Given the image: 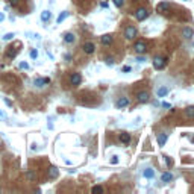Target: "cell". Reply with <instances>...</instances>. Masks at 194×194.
<instances>
[{"mask_svg": "<svg viewBox=\"0 0 194 194\" xmlns=\"http://www.w3.org/2000/svg\"><path fill=\"white\" fill-rule=\"evenodd\" d=\"M137 33H138V30L135 26H128L124 30V37H126V39H133L137 37Z\"/></svg>", "mask_w": 194, "mask_h": 194, "instance_id": "1", "label": "cell"}, {"mask_svg": "<svg viewBox=\"0 0 194 194\" xmlns=\"http://www.w3.org/2000/svg\"><path fill=\"white\" fill-rule=\"evenodd\" d=\"M147 17H149V11H147L146 8H138V9H137L135 18L138 20V21H143V20H146Z\"/></svg>", "mask_w": 194, "mask_h": 194, "instance_id": "2", "label": "cell"}, {"mask_svg": "<svg viewBox=\"0 0 194 194\" xmlns=\"http://www.w3.org/2000/svg\"><path fill=\"white\" fill-rule=\"evenodd\" d=\"M133 50H135L138 55H143V53H146V50H147V46H146L144 41H137L135 46H133Z\"/></svg>", "mask_w": 194, "mask_h": 194, "instance_id": "3", "label": "cell"}, {"mask_svg": "<svg viewBox=\"0 0 194 194\" xmlns=\"http://www.w3.org/2000/svg\"><path fill=\"white\" fill-rule=\"evenodd\" d=\"M167 64V58H155L153 59V67L156 70H162Z\"/></svg>", "mask_w": 194, "mask_h": 194, "instance_id": "4", "label": "cell"}, {"mask_svg": "<svg viewBox=\"0 0 194 194\" xmlns=\"http://www.w3.org/2000/svg\"><path fill=\"white\" fill-rule=\"evenodd\" d=\"M82 82V76L79 75V73H71V76H70V84L73 86H79Z\"/></svg>", "mask_w": 194, "mask_h": 194, "instance_id": "5", "label": "cell"}, {"mask_svg": "<svg viewBox=\"0 0 194 194\" xmlns=\"http://www.w3.org/2000/svg\"><path fill=\"white\" fill-rule=\"evenodd\" d=\"M82 50L86 53V55H91V53H94V50H96V46H94V43H91V41H88V43H84V46H82Z\"/></svg>", "mask_w": 194, "mask_h": 194, "instance_id": "6", "label": "cell"}, {"mask_svg": "<svg viewBox=\"0 0 194 194\" xmlns=\"http://www.w3.org/2000/svg\"><path fill=\"white\" fill-rule=\"evenodd\" d=\"M18 47H20V44H14V46H11V47L8 49V52H6V56H8L9 59H14L15 55H17V52H18Z\"/></svg>", "mask_w": 194, "mask_h": 194, "instance_id": "7", "label": "cell"}, {"mask_svg": "<svg viewBox=\"0 0 194 194\" xmlns=\"http://www.w3.org/2000/svg\"><path fill=\"white\" fill-rule=\"evenodd\" d=\"M46 84H50V79L49 77H38V79H35V81H33V85L37 86V88H43V86L46 85Z\"/></svg>", "mask_w": 194, "mask_h": 194, "instance_id": "8", "label": "cell"}, {"mask_svg": "<svg viewBox=\"0 0 194 194\" xmlns=\"http://www.w3.org/2000/svg\"><path fill=\"white\" fill-rule=\"evenodd\" d=\"M156 11H158V12H161V14H164V12L170 11V5L167 3V2H161V3H158V5H156Z\"/></svg>", "mask_w": 194, "mask_h": 194, "instance_id": "9", "label": "cell"}, {"mask_svg": "<svg viewBox=\"0 0 194 194\" xmlns=\"http://www.w3.org/2000/svg\"><path fill=\"white\" fill-rule=\"evenodd\" d=\"M137 100L139 103H146L147 100H149V93H147V91H139L137 94Z\"/></svg>", "mask_w": 194, "mask_h": 194, "instance_id": "10", "label": "cell"}, {"mask_svg": "<svg viewBox=\"0 0 194 194\" xmlns=\"http://www.w3.org/2000/svg\"><path fill=\"white\" fill-rule=\"evenodd\" d=\"M129 105V99H126V97H122V99H118L117 102H115V106L118 109H122V108H126V106Z\"/></svg>", "mask_w": 194, "mask_h": 194, "instance_id": "11", "label": "cell"}, {"mask_svg": "<svg viewBox=\"0 0 194 194\" xmlns=\"http://www.w3.org/2000/svg\"><path fill=\"white\" fill-rule=\"evenodd\" d=\"M100 41H102V44H103V46H111V44H112V41H114V37H112V35H109V33H106V35H103L102 38H100Z\"/></svg>", "mask_w": 194, "mask_h": 194, "instance_id": "12", "label": "cell"}, {"mask_svg": "<svg viewBox=\"0 0 194 194\" xmlns=\"http://www.w3.org/2000/svg\"><path fill=\"white\" fill-rule=\"evenodd\" d=\"M193 35H194V30H193L191 28H184V29H182V37H184L185 39H191Z\"/></svg>", "mask_w": 194, "mask_h": 194, "instance_id": "13", "label": "cell"}, {"mask_svg": "<svg viewBox=\"0 0 194 194\" xmlns=\"http://www.w3.org/2000/svg\"><path fill=\"white\" fill-rule=\"evenodd\" d=\"M75 39H76V37H75V33H71V32H67L64 35V43H67V44H73Z\"/></svg>", "mask_w": 194, "mask_h": 194, "instance_id": "14", "label": "cell"}, {"mask_svg": "<svg viewBox=\"0 0 194 194\" xmlns=\"http://www.w3.org/2000/svg\"><path fill=\"white\" fill-rule=\"evenodd\" d=\"M58 175H59V170H58V167L52 165L50 168H49V177H50V179H55V177H58Z\"/></svg>", "mask_w": 194, "mask_h": 194, "instance_id": "15", "label": "cell"}, {"mask_svg": "<svg viewBox=\"0 0 194 194\" xmlns=\"http://www.w3.org/2000/svg\"><path fill=\"white\" fill-rule=\"evenodd\" d=\"M120 141L124 143V144H129L130 143V135L128 132H122V133H120Z\"/></svg>", "mask_w": 194, "mask_h": 194, "instance_id": "16", "label": "cell"}, {"mask_svg": "<svg viewBox=\"0 0 194 194\" xmlns=\"http://www.w3.org/2000/svg\"><path fill=\"white\" fill-rule=\"evenodd\" d=\"M156 139H158V146H165V143H167V133H158Z\"/></svg>", "mask_w": 194, "mask_h": 194, "instance_id": "17", "label": "cell"}, {"mask_svg": "<svg viewBox=\"0 0 194 194\" xmlns=\"http://www.w3.org/2000/svg\"><path fill=\"white\" fill-rule=\"evenodd\" d=\"M52 18V12L50 11H47V9H46V11H43L41 12V21H49V20Z\"/></svg>", "mask_w": 194, "mask_h": 194, "instance_id": "18", "label": "cell"}, {"mask_svg": "<svg viewBox=\"0 0 194 194\" xmlns=\"http://www.w3.org/2000/svg\"><path fill=\"white\" fill-rule=\"evenodd\" d=\"M156 94H158V97H165L168 94V88H167V86H161V88L156 91Z\"/></svg>", "mask_w": 194, "mask_h": 194, "instance_id": "19", "label": "cell"}, {"mask_svg": "<svg viewBox=\"0 0 194 194\" xmlns=\"http://www.w3.org/2000/svg\"><path fill=\"white\" fill-rule=\"evenodd\" d=\"M26 177L33 182V180H37V173L33 171V170H28V171H26Z\"/></svg>", "mask_w": 194, "mask_h": 194, "instance_id": "20", "label": "cell"}, {"mask_svg": "<svg viewBox=\"0 0 194 194\" xmlns=\"http://www.w3.org/2000/svg\"><path fill=\"white\" fill-rule=\"evenodd\" d=\"M144 177L146 179H152L153 176H155V171H153V168H147V170H144Z\"/></svg>", "mask_w": 194, "mask_h": 194, "instance_id": "21", "label": "cell"}, {"mask_svg": "<svg viewBox=\"0 0 194 194\" xmlns=\"http://www.w3.org/2000/svg\"><path fill=\"white\" fill-rule=\"evenodd\" d=\"M171 180H173V175H171V173L170 171H167V173H164V175H162V182H171Z\"/></svg>", "mask_w": 194, "mask_h": 194, "instance_id": "22", "label": "cell"}, {"mask_svg": "<svg viewBox=\"0 0 194 194\" xmlns=\"http://www.w3.org/2000/svg\"><path fill=\"white\" fill-rule=\"evenodd\" d=\"M185 115L186 118H194V106H190V108L185 109Z\"/></svg>", "mask_w": 194, "mask_h": 194, "instance_id": "23", "label": "cell"}, {"mask_svg": "<svg viewBox=\"0 0 194 194\" xmlns=\"http://www.w3.org/2000/svg\"><path fill=\"white\" fill-rule=\"evenodd\" d=\"M67 17H68V12H67V11H64L62 14H59V17L56 18V23H58V24H59V23H62Z\"/></svg>", "mask_w": 194, "mask_h": 194, "instance_id": "24", "label": "cell"}, {"mask_svg": "<svg viewBox=\"0 0 194 194\" xmlns=\"http://www.w3.org/2000/svg\"><path fill=\"white\" fill-rule=\"evenodd\" d=\"M12 38H14V33H12V32L5 33V35H3V41H11Z\"/></svg>", "mask_w": 194, "mask_h": 194, "instance_id": "25", "label": "cell"}, {"mask_svg": "<svg viewBox=\"0 0 194 194\" xmlns=\"http://www.w3.org/2000/svg\"><path fill=\"white\" fill-rule=\"evenodd\" d=\"M29 55H30V58H32V59H37V58H38V50H37V49H32Z\"/></svg>", "mask_w": 194, "mask_h": 194, "instance_id": "26", "label": "cell"}, {"mask_svg": "<svg viewBox=\"0 0 194 194\" xmlns=\"http://www.w3.org/2000/svg\"><path fill=\"white\" fill-rule=\"evenodd\" d=\"M8 2H9V6H12V8H17L20 5V0H8Z\"/></svg>", "mask_w": 194, "mask_h": 194, "instance_id": "27", "label": "cell"}, {"mask_svg": "<svg viewBox=\"0 0 194 194\" xmlns=\"http://www.w3.org/2000/svg\"><path fill=\"white\" fill-rule=\"evenodd\" d=\"M93 193H103V188L100 185H96V186H93V190H91Z\"/></svg>", "mask_w": 194, "mask_h": 194, "instance_id": "28", "label": "cell"}, {"mask_svg": "<svg viewBox=\"0 0 194 194\" xmlns=\"http://www.w3.org/2000/svg\"><path fill=\"white\" fill-rule=\"evenodd\" d=\"M112 2H114V5H115L117 8H122L123 6V0H112Z\"/></svg>", "mask_w": 194, "mask_h": 194, "instance_id": "29", "label": "cell"}, {"mask_svg": "<svg viewBox=\"0 0 194 194\" xmlns=\"http://www.w3.org/2000/svg\"><path fill=\"white\" fill-rule=\"evenodd\" d=\"M165 158V162H167V165H168V167H171L173 165V159L170 158V156H164Z\"/></svg>", "mask_w": 194, "mask_h": 194, "instance_id": "30", "label": "cell"}, {"mask_svg": "<svg viewBox=\"0 0 194 194\" xmlns=\"http://www.w3.org/2000/svg\"><path fill=\"white\" fill-rule=\"evenodd\" d=\"M20 68H21V70H28L29 68V64L28 62H20Z\"/></svg>", "mask_w": 194, "mask_h": 194, "instance_id": "31", "label": "cell"}, {"mask_svg": "<svg viewBox=\"0 0 194 194\" xmlns=\"http://www.w3.org/2000/svg\"><path fill=\"white\" fill-rule=\"evenodd\" d=\"M111 164H118V156H112V159H111Z\"/></svg>", "mask_w": 194, "mask_h": 194, "instance_id": "32", "label": "cell"}, {"mask_svg": "<svg viewBox=\"0 0 194 194\" xmlns=\"http://www.w3.org/2000/svg\"><path fill=\"white\" fill-rule=\"evenodd\" d=\"M106 64H108V65H112V64H114V58H106Z\"/></svg>", "mask_w": 194, "mask_h": 194, "instance_id": "33", "label": "cell"}, {"mask_svg": "<svg viewBox=\"0 0 194 194\" xmlns=\"http://www.w3.org/2000/svg\"><path fill=\"white\" fill-rule=\"evenodd\" d=\"M123 71H124V73H129V71H130V67H129V65H124V67H123Z\"/></svg>", "mask_w": 194, "mask_h": 194, "instance_id": "34", "label": "cell"}, {"mask_svg": "<svg viewBox=\"0 0 194 194\" xmlns=\"http://www.w3.org/2000/svg\"><path fill=\"white\" fill-rule=\"evenodd\" d=\"M5 103H6V105H8V106H12V102H11V100H9V99H5Z\"/></svg>", "mask_w": 194, "mask_h": 194, "instance_id": "35", "label": "cell"}, {"mask_svg": "<svg viewBox=\"0 0 194 194\" xmlns=\"http://www.w3.org/2000/svg\"><path fill=\"white\" fill-rule=\"evenodd\" d=\"M0 118H3V120H6V118H8V117H6V114H3L2 111H0Z\"/></svg>", "mask_w": 194, "mask_h": 194, "instance_id": "36", "label": "cell"}, {"mask_svg": "<svg viewBox=\"0 0 194 194\" xmlns=\"http://www.w3.org/2000/svg\"><path fill=\"white\" fill-rule=\"evenodd\" d=\"M100 6H102V8H108V3H106V2H102V3H100Z\"/></svg>", "mask_w": 194, "mask_h": 194, "instance_id": "37", "label": "cell"}, {"mask_svg": "<svg viewBox=\"0 0 194 194\" xmlns=\"http://www.w3.org/2000/svg\"><path fill=\"white\" fill-rule=\"evenodd\" d=\"M162 106H164V108H170V105L167 103V102H164V103H162Z\"/></svg>", "mask_w": 194, "mask_h": 194, "instance_id": "38", "label": "cell"}, {"mask_svg": "<svg viewBox=\"0 0 194 194\" xmlns=\"http://www.w3.org/2000/svg\"><path fill=\"white\" fill-rule=\"evenodd\" d=\"M3 18H5V15H3V14H0V21H2Z\"/></svg>", "mask_w": 194, "mask_h": 194, "instance_id": "39", "label": "cell"}]
</instances>
